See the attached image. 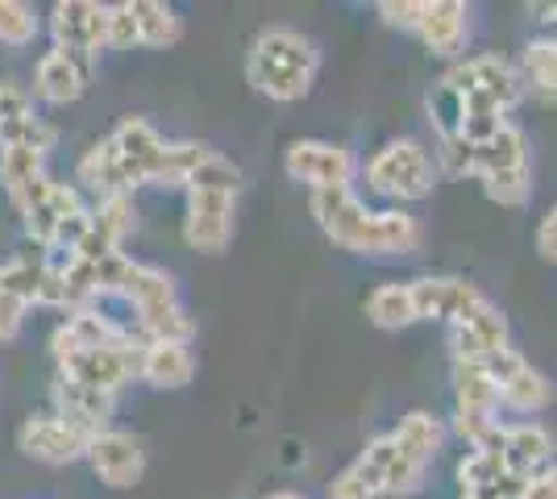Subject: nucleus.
<instances>
[{"instance_id":"nucleus-14","label":"nucleus","mask_w":557,"mask_h":499,"mask_svg":"<svg viewBox=\"0 0 557 499\" xmlns=\"http://www.w3.org/2000/svg\"><path fill=\"white\" fill-rule=\"evenodd\" d=\"M17 450L34 462H47V466H67V462L88 453V437H79L59 416H29L17 428Z\"/></svg>"},{"instance_id":"nucleus-32","label":"nucleus","mask_w":557,"mask_h":499,"mask_svg":"<svg viewBox=\"0 0 557 499\" xmlns=\"http://www.w3.org/2000/svg\"><path fill=\"white\" fill-rule=\"evenodd\" d=\"M504 475H508V471H504L499 446H491V450H470L462 462H458V483H462L466 496H474V491H483L491 483H499Z\"/></svg>"},{"instance_id":"nucleus-9","label":"nucleus","mask_w":557,"mask_h":499,"mask_svg":"<svg viewBox=\"0 0 557 499\" xmlns=\"http://www.w3.org/2000/svg\"><path fill=\"white\" fill-rule=\"evenodd\" d=\"M442 84H449L454 92H462V96H491V100H499L504 109L520 104V96L529 92V88H524V75L516 72L508 59H499V54H474V59L454 63V67L442 75Z\"/></svg>"},{"instance_id":"nucleus-29","label":"nucleus","mask_w":557,"mask_h":499,"mask_svg":"<svg viewBox=\"0 0 557 499\" xmlns=\"http://www.w3.org/2000/svg\"><path fill=\"white\" fill-rule=\"evenodd\" d=\"M209 159V146L200 142H166L163 159L154 166L150 184H166V188H187V179L196 175V166Z\"/></svg>"},{"instance_id":"nucleus-7","label":"nucleus","mask_w":557,"mask_h":499,"mask_svg":"<svg viewBox=\"0 0 557 499\" xmlns=\"http://www.w3.org/2000/svg\"><path fill=\"white\" fill-rule=\"evenodd\" d=\"M449 346H454V362H483L508 354L511 337H508V316L491 304L487 296H479L470 309L449 321Z\"/></svg>"},{"instance_id":"nucleus-20","label":"nucleus","mask_w":557,"mask_h":499,"mask_svg":"<svg viewBox=\"0 0 557 499\" xmlns=\"http://www.w3.org/2000/svg\"><path fill=\"white\" fill-rule=\"evenodd\" d=\"M121 337H129L125 329H116L113 321L104 316V312L96 309H75L54 329V358L63 362V358L79 354V350H96V346H113V341H121Z\"/></svg>"},{"instance_id":"nucleus-10","label":"nucleus","mask_w":557,"mask_h":499,"mask_svg":"<svg viewBox=\"0 0 557 499\" xmlns=\"http://www.w3.org/2000/svg\"><path fill=\"white\" fill-rule=\"evenodd\" d=\"M50 34H54V47L96 59L100 50H109V4L59 0L50 13Z\"/></svg>"},{"instance_id":"nucleus-34","label":"nucleus","mask_w":557,"mask_h":499,"mask_svg":"<svg viewBox=\"0 0 557 499\" xmlns=\"http://www.w3.org/2000/svg\"><path fill=\"white\" fill-rule=\"evenodd\" d=\"M4 146H25V150H42V154H47L50 146H54V129H50L42 117H34V109H29L22 117L0 125V150H4Z\"/></svg>"},{"instance_id":"nucleus-22","label":"nucleus","mask_w":557,"mask_h":499,"mask_svg":"<svg viewBox=\"0 0 557 499\" xmlns=\"http://www.w3.org/2000/svg\"><path fill=\"white\" fill-rule=\"evenodd\" d=\"M109 138H113L116 150H121V154L129 159V166L141 175V184H150V179H154V166H159V159H163V150H166L163 134L146 117H125Z\"/></svg>"},{"instance_id":"nucleus-11","label":"nucleus","mask_w":557,"mask_h":499,"mask_svg":"<svg viewBox=\"0 0 557 499\" xmlns=\"http://www.w3.org/2000/svg\"><path fill=\"white\" fill-rule=\"evenodd\" d=\"M88 466L100 483H109L116 491L125 487H138L141 475H146V450L134 433H121V428H104L100 437L88 441Z\"/></svg>"},{"instance_id":"nucleus-18","label":"nucleus","mask_w":557,"mask_h":499,"mask_svg":"<svg viewBox=\"0 0 557 499\" xmlns=\"http://www.w3.org/2000/svg\"><path fill=\"white\" fill-rule=\"evenodd\" d=\"M412 300H417V316L420 321H458L483 291L466 279H445V275H424V279H412Z\"/></svg>"},{"instance_id":"nucleus-42","label":"nucleus","mask_w":557,"mask_h":499,"mask_svg":"<svg viewBox=\"0 0 557 499\" xmlns=\"http://www.w3.org/2000/svg\"><path fill=\"white\" fill-rule=\"evenodd\" d=\"M524 499H557V462H549L541 475L529 478V487H524Z\"/></svg>"},{"instance_id":"nucleus-28","label":"nucleus","mask_w":557,"mask_h":499,"mask_svg":"<svg viewBox=\"0 0 557 499\" xmlns=\"http://www.w3.org/2000/svg\"><path fill=\"white\" fill-rule=\"evenodd\" d=\"M42 279H47V262L34 259V254H17L0 266V291L22 300L25 309L38 304V291H42Z\"/></svg>"},{"instance_id":"nucleus-19","label":"nucleus","mask_w":557,"mask_h":499,"mask_svg":"<svg viewBox=\"0 0 557 499\" xmlns=\"http://www.w3.org/2000/svg\"><path fill=\"white\" fill-rule=\"evenodd\" d=\"M499 453H504V471L508 475L533 478L554 462V437H549L545 425H511L504 428Z\"/></svg>"},{"instance_id":"nucleus-39","label":"nucleus","mask_w":557,"mask_h":499,"mask_svg":"<svg viewBox=\"0 0 557 499\" xmlns=\"http://www.w3.org/2000/svg\"><path fill=\"white\" fill-rule=\"evenodd\" d=\"M379 17H383V25H392V29L417 34L420 17H424V0H383L379 4Z\"/></svg>"},{"instance_id":"nucleus-17","label":"nucleus","mask_w":557,"mask_h":499,"mask_svg":"<svg viewBox=\"0 0 557 499\" xmlns=\"http://www.w3.org/2000/svg\"><path fill=\"white\" fill-rule=\"evenodd\" d=\"M417 38L442 59L462 54L466 38H470V9L462 0H424V17L417 25Z\"/></svg>"},{"instance_id":"nucleus-33","label":"nucleus","mask_w":557,"mask_h":499,"mask_svg":"<svg viewBox=\"0 0 557 499\" xmlns=\"http://www.w3.org/2000/svg\"><path fill=\"white\" fill-rule=\"evenodd\" d=\"M187 191H242V166L225 159V154H216L209 150V159L196 166V175L187 179Z\"/></svg>"},{"instance_id":"nucleus-30","label":"nucleus","mask_w":557,"mask_h":499,"mask_svg":"<svg viewBox=\"0 0 557 499\" xmlns=\"http://www.w3.org/2000/svg\"><path fill=\"white\" fill-rule=\"evenodd\" d=\"M42 159H47L42 150H25V146H4L0 150V184L13 200L42 179Z\"/></svg>"},{"instance_id":"nucleus-36","label":"nucleus","mask_w":557,"mask_h":499,"mask_svg":"<svg viewBox=\"0 0 557 499\" xmlns=\"http://www.w3.org/2000/svg\"><path fill=\"white\" fill-rule=\"evenodd\" d=\"M38 38V13L22 0H0V42L4 47H29Z\"/></svg>"},{"instance_id":"nucleus-2","label":"nucleus","mask_w":557,"mask_h":499,"mask_svg":"<svg viewBox=\"0 0 557 499\" xmlns=\"http://www.w3.org/2000/svg\"><path fill=\"white\" fill-rule=\"evenodd\" d=\"M321 72V50L292 25H271L255 38L246 54V79L262 96L278 104H292L312 92V79Z\"/></svg>"},{"instance_id":"nucleus-3","label":"nucleus","mask_w":557,"mask_h":499,"mask_svg":"<svg viewBox=\"0 0 557 499\" xmlns=\"http://www.w3.org/2000/svg\"><path fill=\"white\" fill-rule=\"evenodd\" d=\"M125 300L134 304L141 333L150 341H191L196 321L187 316L171 271L150 266V262H134L129 284H125Z\"/></svg>"},{"instance_id":"nucleus-16","label":"nucleus","mask_w":557,"mask_h":499,"mask_svg":"<svg viewBox=\"0 0 557 499\" xmlns=\"http://www.w3.org/2000/svg\"><path fill=\"white\" fill-rule=\"evenodd\" d=\"M79 184L84 188H92L100 200H109V196H134L141 188V175L129 166V159L116 150L113 138H104V142H96L84 159H79Z\"/></svg>"},{"instance_id":"nucleus-26","label":"nucleus","mask_w":557,"mask_h":499,"mask_svg":"<svg viewBox=\"0 0 557 499\" xmlns=\"http://www.w3.org/2000/svg\"><path fill=\"white\" fill-rule=\"evenodd\" d=\"M367 316L379 329H408L417 325V300H412V287L408 284H379L367 296Z\"/></svg>"},{"instance_id":"nucleus-45","label":"nucleus","mask_w":557,"mask_h":499,"mask_svg":"<svg viewBox=\"0 0 557 499\" xmlns=\"http://www.w3.org/2000/svg\"><path fill=\"white\" fill-rule=\"evenodd\" d=\"M267 499H304V496H296V491H275V496H267Z\"/></svg>"},{"instance_id":"nucleus-15","label":"nucleus","mask_w":557,"mask_h":499,"mask_svg":"<svg viewBox=\"0 0 557 499\" xmlns=\"http://www.w3.org/2000/svg\"><path fill=\"white\" fill-rule=\"evenodd\" d=\"M92 63L88 54H75V50L54 47L38 59V72H34V92L42 96L47 104H71L79 100L88 79H92Z\"/></svg>"},{"instance_id":"nucleus-31","label":"nucleus","mask_w":557,"mask_h":499,"mask_svg":"<svg viewBox=\"0 0 557 499\" xmlns=\"http://www.w3.org/2000/svg\"><path fill=\"white\" fill-rule=\"evenodd\" d=\"M524 88L541 100H557V38H541L524 50Z\"/></svg>"},{"instance_id":"nucleus-25","label":"nucleus","mask_w":557,"mask_h":499,"mask_svg":"<svg viewBox=\"0 0 557 499\" xmlns=\"http://www.w3.org/2000/svg\"><path fill=\"white\" fill-rule=\"evenodd\" d=\"M392 441L408 453V458H417V462L429 466L445 446V425L437 416H429V412H408V416L392 428Z\"/></svg>"},{"instance_id":"nucleus-41","label":"nucleus","mask_w":557,"mask_h":499,"mask_svg":"<svg viewBox=\"0 0 557 499\" xmlns=\"http://www.w3.org/2000/svg\"><path fill=\"white\" fill-rule=\"evenodd\" d=\"M22 321H25V304L0 291V341H13L22 333Z\"/></svg>"},{"instance_id":"nucleus-21","label":"nucleus","mask_w":557,"mask_h":499,"mask_svg":"<svg viewBox=\"0 0 557 499\" xmlns=\"http://www.w3.org/2000/svg\"><path fill=\"white\" fill-rule=\"evenodd\" d=\"M191 375H196V354H191L187 341H146L138 379H146L150 387L175 391V387H187Z\"/></svg>"},{"instance_id":"nucleus-37","label":"nucleus","mask_w":557,"mask_h":499,"mask_svg":"<svg viewBox=\"0 0 557 499\" xmlns=\"http://www.w3.org/2000/svg\"><path fill=\"white\" fill-rule=\"evenodd\" d=\"M383 496V487H379V478L354 458L342 475L329 483V499H379Z\"/></svg>"},{"instance_id":"nucleus-6","label":"nucleus","mask_w":557,"mask_h":499,"mask_svg":"<svg viewBox=\"0 0 557 499\" xmlns=\"http://www.w3.org/2000/svg\"><path fill=\"white\" fill-rule=\"evenodd\" d=\"M283 166L296 184H308L312 191H333L349 188L354 175H358V159L354 150L337 142H321V138H300V142L287 146Z\"/></svg>"},{"instance_id":"nucleus-23","label":"nucleus","mask_w":557,"mask_h":499,"mask_svg":"<svg viewBox=\"0 0 557 499\" xmlns=\"http://www.w3.org/2000/svg\"><path fill=\"white\" fill-rule=\"evenodd\" d=\"M454 412L499 416V387L483 362H454Z\"/></svg>"},{"instance_id":"nucleus-38","label":"nucleus","mask_w":557,"mask_h":499,"mask_svg":"<svg viewBox=\"0 0 557 499\" xmlns=\"http://www.w3.org/2000/svg\"><path fill=\"white\" fill-rule=\"evenodd\" d=\"M141 47L138 17H134V0L109 4V50H134Z\"/></svg>"},{"instance_id":"nucleus-44","label":"nucleus","mask_w":557,"mask_h":499,"mask_svg":"<svg viewBox=\"0 0 557 499\" xmlns=\"http://www.w3.org/2000/svg\"><path fill=\"white\" fill-rule=\"evenodd\" d=\"M536 13H541V22L557 25V4H541V9H536Z\"/></svg>"},{"instance_id":"nucleus-27","label":"nucleus","mask_w":557,"mask_h":499,"mask_svg":"<svg viewBox=\"0 0 557 499\" xmlns=\"http://www.w3.org/2000/svg\"><path fill=\"white\" fill-rule=\"evenodd\" d=\"M134 17H138V38L141 47L150 50H166L180 42L184 34V22L171 4H159V0H134Z\"/></svg>"},{"instance_id":"nucleus-43","label":"nucleus","mask_w":557,"mask_h":499,"mask_svg":"<svg viewBox=\"0 0 557 499\" xmlns=\"http://www.w3.org/2000/svg\"><path fill=\"white\" fill-rule=\"evenodd\" d=\"M536 250H541V259L557 262V209L541 221V229H536Z\"/></svg>"},{"instance_id":"nucleus-4","label":"nucleus","mask_w":557,"mask_h":499,"mask_svg":"<svg viewBox=\"0 0 557 499\" xmlns=\"http://www.w3.org/2000/svg\"><path fill=\"white\" fill-rule=\"evenodd\" d=\"M367 184L387 200H424L437 184V163L417 138H395L367 163Z\"/></svg>"},{"instance_id":"nucleus-40","label":"nucleus","mask_w":557,"mask_h":499,"mask_svg":"<svg viewBox=\"0 0 557 499\" xmlns=\"http://www.w3.org/2000/svg\"><path fill=\"white\" fill-rule=\"evenodd\" d=\"M437 163H442L445 175H474V146L462 142V138H449V142H442V150H437Z\"/></svg>"},{"instance_id":"nucleus-13","label":"nucleus","mask_w":557,"mask_h":499,"mask_svg":"<svg viewBox=\"0 0 557 499\" xmlns=\"http://www.w3.org/2000/svg\"><path fill=\"white\" fill-rule=\"evenodd\" d=\"M54 404H59V421H67L79 437H100L104 428H109V421H113V404L116 396H109V391H96V387H88V383L71 379V375H59L54 379Z\"/></svg>"},{"instance_id":"nucleus-8","label":"nucleus","mask_w":557,"mask_h":499,"mask_svg":"<svg viewBox=\"0 0 557 499\" xmlns=\"http://www.w3.org/2000/svg\"><path fill=\"white\" fill-rule=\"evenodd\" d=\"M233 229H237V196L233 191H187L184 238L200 254H221L230 250Z\"/></svg>"},{"instance_id":"nucleus-24","label":"nucleus","mask_w":557,"mask_h":499,"mask_svg":"<svg viewBox=\"0 0 557 499\" xmlns=\"http://www.w3.org/2000/svg\"><path fill=\"white\" fill-rule=\"evenodd\" d=\"M529 166V138L520 125H504L491 142L474 146V175L487 179V175H504V171H520Z\"/></svg>"},{"instance_id":"nucleus-35","label":"nucleus","mask_w":557,"mask_h":499,"mask_svg":"<svg viewBox=\"0 0 557 499\" xmlns=\"http://www.w3.org/2000/svg\"><path fill=\"white\" fill-rule=\"evenodd\" d=\"M429 121H433V129H437L442 142L458 138L462 134V92H454L449 84H437L429 92Z\"/></svg>"},{"instance_id":"nucleus-5","label":"nucleus","mask_w":557,"mask_h":499,"mask_svg":"<svg viewBox=\"0 0 557 499\" xmlns=\"http://www.w3.org/2000/svg\"><path fill=\"white\" fill-rule=\"evenodd\" d=\"M141 350H146V341L121 337L113 346H96V350H79V354L63 358L59 375H71V379L88 383L96 391L116 396L125 383L141 375Z\"/></svg>"},{"instance_id":"nucleus-1","label":"nucleus","mask_w":557,"mask_h":499,"mask_svg":"<svg viewBox=\"0 0 557 499\" xmlns=\"http://www.w3.org/2000/svg\"><path fill=\"white\" fill-rule=\"evenodd\" d=\"M312 216L321 221L333 246H342L349 254H412L420 250V221L399 209H367L349 188L312 191L308 196Z\"/></svg>"},{"instance_id":"nucleus-12","label":"nucleus","mask_w":557,"mask_h":499,"mask_svg":"<svg viewBox=\"0 0 557 499\" xmlns=\"http://www.w3.org/2000/svg\"><path fill=\"white\" fill-rule=\"evenodd\" d=\"M491 375H495V387H499V408H511V412H541L554 400V387L549 379L536 371L533 362L508 350V354L491 358L487 362Z\"/></svg>"}]
</instances>
